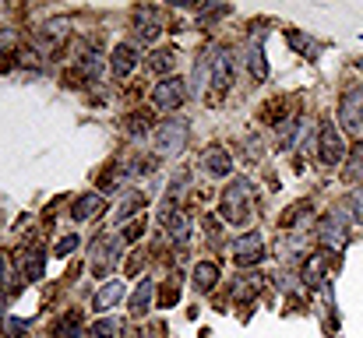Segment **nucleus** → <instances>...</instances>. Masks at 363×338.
Here are the masks:
<instances>
[{
	"label": "nucleus",
	"instance_id": "1a4fd4ad",
	"mask_svg": "<svg viewBox=\"0 0 363 338\" xmlns=\"http://www.w3.org/2000/svg\"><path fill=\"white\" fill-rule=\"evenodd\" d=\"M162 225H166V232H169L177 243H187V236H191V222H187V215H184V212L166 208V212H162Z\"/></svg>",
	"mask_w": 363,
	"mask_h": 338
},
{
	"label": "nucleus",
	"instance_id": "20e7f679",
	"mask_svg": "<svg viewBox=\"0 0 363 338\" xmlns=\"http://www.w3.org/2000/svg\"><path fill=\"white\" fill-rule=\"evenodd\" d=\"M339 120H342V127L353 130V134L363 130V89H350V92L342 96V103H339Z\"/></svg>",
	"mask_w": 363,
	"mask_h": 338
},
{
	"label": "nucleus",
	"instance_id": "f8f14e48",
	"mask_svg": "<svg viewBox=\"0 0 363 338\" xmlns=\"http://www.w3.org/2000/svg\"><path fill=\"white\" fill-rule=\"evenodd\" d=\"M216 282H219V264L205 261V264H198V268H194V286H198L201 293H208Z\"/></svg>",
	"mask_w": 363,
	"mask_h": 338
},
{
	"label": "nucleus",
	"instance_id": "0eeeda50",
	"mask_svg": "<svg viewBox=\"0 0 363 338\" xmlns=\"http://www.w3.org/2000/svg\"><path fill=\"white\" fill-rule=\"evenodd\" d=\"M233 74H237V53L233 50H219L212 57V85L219 92H226L233 85Z\"/></svg>",
	"mask_w": 363,
	"mask_h": 338
},
{
	"label": "nucleus",
	"instance_id": "6e6552de",
	"mask_svg": "<svg viewBox=\"0 0 363 338\" xmlns=\"http://www.w3.org/2000/svg\"><path fill=\"white\" fill-rule=\"evenodd\" d=\"M318 240L328 243V247H342V243H346V225H342V215H339V212H332V215H325V219L318 222Z\"/></svg>",
	"mask_w": 363,
	"mask_h": 338
},
{
	"label": "nucleus",
	"instance_id": "412c9836",
	"mask_svg": "<svg viewBox=\"0 0 363 338\" xmlns=\"http://www.w3.org/2000/svg\"><path fill=\"white\" fill-rule=\"evenodd\" d=\"M350 215H353V222H363V187L350 194Z\"/></svg>",
	"mask_w": 363,
	"mask_h": 338
},
{
	"label": "nucleus",
	"instance_id": "a211bd4d",
	"mask_svg": "<svg viewBox=\"0 0 363 338\" xmlns=\"http://www.w3.org/2000/svg\"><path fill=\"white\" fill-rule=\"evenodd\" d=\"M250 74H254V81H264L268 78V60H264V50H250Z\"/></svg>",
	"mask_w": 363,
	"mask_h": 338
},
{
	"label": "nucleus",
	"instance_id": "2eb2a0df",
	"mask_svg": "<svg viewBox=\"0 0 363 338\" xmlns=\"http://www.w3.org/2000/svg\"><path fill=\"white\" fill-rule=\"evenodd\" d=\"M99 208H103V198H99V194H85V198L74 205V219H78V222H85V219H89V215H96Z\"/></svg>",
	"mask_w": 363,
	"mask_h": 338
},
{
	"label": "nucleus",
	"instance_id": "5701e85b",
	"mask_svg": "<svg viewBox=\"0 0 363 338\" xmlns=\"http://www.w3.org/2000/svg\"><path fill=\"white\" fill-rule=\"evenodd\" d=\"M74 247H78V236H64V240L57 243V257H67Z\"/></svg>",
	"mask_w": 363,
	"mask_h": 338
},
{
	"label": "nucleus",
	"instance_id": "dca6fc26",
	"mask_svg": "<svg viewBox=\"0 0 363 338\" xmlns=\"http://www.w3.org/2000/svg\"><path fill=\"white\" fill-rule=\"evenodd\" d=\"M121 296H123V282H121V278H113V282H110V286L96 296V307H99V310H106V307H113Z\"/></svg>",
	"mask_w": 363,
	"mask_h": 338
},
{
	"label": "nucleus",
	"instance_id": "ddd939ff",
	"mask_svg": "<svg viewBox=\"0 0 363 338\" xmlns=\"http://www.w3.org/2000/svg\"><path fill=\"white\" fill-rule=\"evenodd\" d=\"M152 296H155V282H152V278H145V282L138 286L134 300H130V310H134V314H145V307L152 303Z\"/></svg>",
	"mask_w": 363,
	"mask_h": 338
},
{
	"label": "nucleus",
	"instance_id": "4be33fe9",
	"mask_svg": "<svg viewBox=\"0 0 363 338\" xmlns=\"http://www.w3.org/2000/svg\"><path fill=\"white\" fill-rule=\"evenodd\" d=\"M346 180H363V155L346 162Z\"/></svg>",
	"mask_w": 363,
	"mask_h": 338
},
{
	"label": "nucleus",
	"instance_id": "f257e3e1",
	"mask_svg": "<svg viewBox=\"0 0 363 338\" xmlns=\"http://www.w3.org/2000/svg\"><path fill=\"white\" fill-rule=\"evenodd\" d=\"M223 219L233 225H240L250 219V187L243 180H233L226 191H223Z\"/></svg>",
	"mask_w": 363,
	"mask_h": 338
},
{
	"label": "nucleus",
	"instance_id": "6ab92c4d",
	"mask_svg": "<svg viewBox=\"0 0 363 338\" xmlns=\"http://www.w3.org/2000/svg\"><path fill=\"white\" fill-rule=\"evenodd\" d=\"M25 278H28V282H35V278H43V254H39V250L25 257Z\"/></svg>",
	"mask_w": 363,
	"mask_h": 338
},
{
	"label": "nucleus",
	"instance_id": "9d476101",
	"mask_svg": "<svg viewBox=\"0 0 363 338\" xmlns=\"http://www.w3.org/2000/svg\"><path fill=\"white\" fill-rule=\"evenodd\" d=\"M201 166H205L212 176H226V173L233 169V159H230L223 148H208V152L201 155Z\"/></svg>",
	"mask_w": 363,
	"mask_h": 338
},
{
	"label": "nucleus",
	"instance_id": "b1692460",
	"mask_svg": "<svg viewBox=\"0 0 363 338\" xmlns=\"http://www.w3.org/2000/svg\"><path fill=\"white\" fill-rule=\"evenodd\" d=\"M286 39H289V43H293L296 50H303V53H311V39H307V35H300V32H289Z\"/></svg>",
	"mask_w": 363,
	"mask_h": 338
},
{
	"label": "nucleus",
	"instance_id": "4468645a",
	"mask_svg": "<svg viewBox=\"0 0 363 338\" xmlns=\"http://www.w3.org/2000/svg\"><path fill=\"white\" fill-rule=\"evenodd\" d=\"M155 35H159V21L148 11H138V39L141 43H152Z\"/></svg>",
	"mask_w": 363,
	"mask_h": 338
},
{
	"label": "nucleus",
	"instance_id": "9b49d317",
	"mask_svg": "<svg viewBox=\"0 0 363 338\" xmlns=\"http://www.w3.org/2000/svg\"><path fill=\"white\" fill-rule=\"evenodd\" d=\"M134 64H138V53H134L127 43L113 50V74H117V78H127V74L134 71Z\"/></svg>",
	"mask_w": 363,
	"mask_h": 338
},
{
	"label": "nucleus",
	"instance_id": "39448f33",
	"mask_svg": "<svg viewBox=\"0 0 363 338\" xmlns=\"http://www.w3.org/2000/svg\"><path fill=\"white\" fill-rule=\"evenodd\" d=\"M233 257H237L240 268L257 264V261L264 257V240H261V232H243V236H237V240H233Z\"/></svg>",
	"mask_w": 363,
	"mask_h": 338
},
{
	"label": "nucleus",
	"instance_id": "aec40b11",
	"mask_svg": "<svg viewBox=\"0 0 363 338\" xmlns=\"http://www.w3.org/2000/svg\"><path fill=\"white\" fill-rule=\"evenodd\" d=\"M141 205H145V198H141V194H127V201H123L121 208H117V222H123L127 215H134Z\"/></svg>",
	"mask_w": 363,
	"mask_h": 338
},
{
	"label": "nucleus",
	"instance_id": "f3484780",
	"mask_svg": "<svg viewBox=\"0 0 363 338\" xmlns=\"http://www.w3.org/2000/svg\"><path fill=\"white\" fill-rule=\"evenodd\" d=\"M173 64H177V53H173V50H159V53H152V60H148V67H152L155 74H166Z\"/></svg>",
	"mask_w": 363,
	"mask_h": 338
},
{
	"label": "nucleus",
	"instance_id": "7ed1b4c3",
	"mask_svg": "<svg viewBox=\"0 0 363 338\" xmlns=\"http://www.w3.org/2000/svg\"><path fill=\"white\" fill-rule=\"evenodd\" d=\"M318 159L325 166H339L346 159V141L339 137V130L332 123H321V141H318Z\"/></svg>",
	"mask_w": 363,
	"mask_h": 338
},
{
	"label": "nucleus",
	"instance_id": "f03ea898",
	"mask_svg": "<svg viewBox=\"0 0 363 338\" xmlns=\"http://www.w3.org/2000/svg\"><path fill=\"white\" fill-rule=\"evenodd\" d=\"M184 145H187V120L173 116L155 130V152L159 155H177V152H184Z\"/></svg>",
	"mask_w": 363,
	"mask_h": 338
},
{
	"label": "nucleus",
	"instance_id": "423d86ee",
	"mask_svg": "<svg viewBox=\"0 0 363 338\" xmlns=\"http://www.w3.org/2000/svg\"><path fill=\"white\" fill-rule=\"evenodd\" d=\"M184 99H187V89H184L180 78H166V81H159V85L152 89V103H155L159 110H177Z\"/></svg>",
	"mask_w": 363,
	"mask_h": 338
}]
</instances>
